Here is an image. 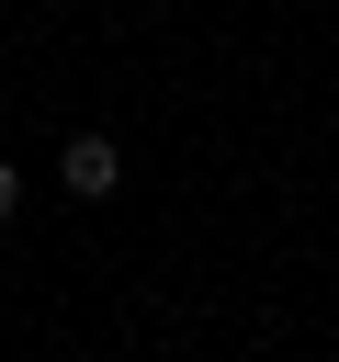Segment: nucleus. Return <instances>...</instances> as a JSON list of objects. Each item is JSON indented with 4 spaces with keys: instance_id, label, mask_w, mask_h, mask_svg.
<instances>
[{
    "instance_id": "f03ea898",
    "label": "nucleus",
    "mask_w": 339,
    "mask_h": 362,
    "mask_svg": "<svg viewBox=\"0 0 339 362\" xmlns=\"http://www.w3.org/2000/svg\"><path fill=\"white\" fill-rule=\"evenodd\" d=\"M11 204H23V181H11V158H0V215H11Z\"/></svg>"
},
{
    "instance_id": "f257e3e1",
    "label": "nucleus",
    "mask_w": 339,
    "mask_h": 362,
    "mask_svg": "<svg viewBox=\"0 0 339 362\" xmlns=\"http://www.w3.org/2000/svg\"><path fill=\"white\" fill-rule=\"evenodd\" d=\"M56 181H68V192H79V204H102V192H113V181H124V158H113V147H102V136H79V147H68V158H56Z\"/></svg>"
}]
</instances>
